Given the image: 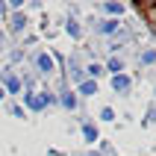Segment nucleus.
Returning a JSON list of instances; mask_svg holds the SVG:
<instances>
[{
  "instance_id": "obj_20",
  "label": "nucleus",
  "mask_w": 156,
  "mask_h": 156,
  "mask_svg": "<svg viewBox=\"0 0 156 156\" xmlns=\"http://www.w3.org/2000/svg\"><path fill=\"white\" fill-rule=\"evenodd\" d=\"M0 15H9V3H3V0H0Z\"/></svg>"
},
{
  "instance_id": "obj_2",
  "label": "nucleus",
  "mask_w": 156,
  "mask_h": 156,
  "mask_svg": "<svg viewBox=\"0 0 156 156\" xmlns=\"http://www.w3.org/2000/svg\"><path fill=\"white\" fill-rule=\"evenodd\" d=\"M35 71H38L41 77H50L53 71H56V62H53V56H47V53H35Z\"/></svg>"
},
{
  "instance_id": "obj_18",
  "label": "nucleus",
  "mask_w": 156,
  "mask_h": 156,
  "mask_svg": "<svg viewBox=\"0 0 156 156\" xmlns=\"http://www.w3.org/2000/svg\"><path fill=\"white\" fill-rule=\"evenodd\" d=\"M144 124H156V103L147 106V121H144Z\"/></svg>"
},
{
  "instance_id": "obj_15",
  "label": "nucleus",
  "mask_w": 156,
  "mask_h": 156,
  "mask_svg": "<svg viewBox=\"0 0 156 156\" xmlns=\"http://www.w3.org/2000/svg\"><path fill=\"white\" fill-rule=\"evenodd\" d=\"M35 94H38L41 106H53V103H59V97L53 94V91H47V88H44V91H35Z\"/></svg>"
},
{
  "instance_id": "obj_4",
  "label": "nucleus",
  "mask_w": 156,
  "mask_h": 156,
  "mask_svg": "<svg viewBox=\"0 0 156 156\" xmlns=\"http://www.w3.org/2000/svg\"><path fill=\"white\" fill-rule=\"evenodd\" d=\"M112 88L118 91V94H130V88H133V80L127 77V74H118V77H112Z\"/></svg>"
},
{
  "instance_id": "obj_23",
  "label": "nucleus",
  "mask_w": 156,
  "mask_h": 156,
  "mask_svg": "<svg viewBox=\"0 0 156 156\" xmlns=\"http://www.w3.org/2000/svg\"><path fill=\"white\" fill-rule=\"evenodd\" d=\"M3 97H6V91H3V88H0V100H3Z\"/></svg>"
},
{
  "instance_id": "obj_12",
  "label": "nucleus",
  "mask_w": 156,
  "mask_h": 156,
  "mask_svg": "<svg viewBox=\"0 0 156 156\" xmlns=\"http://www.w3.org/2000/svg\"><path fill=\"white\" fill-rule=\"evenodd\" d=\"M83 80H86V74H83V68H80V62L77 59H71V83H83Z\"/></svg>"
},
{
  "instance_id": "obj_13",
  "label": "nucleus",
  "mask_w": 156,
  "mask_h": 156,
  "mask_svg": "<svg viewBox=\"0 0 156 156\" xmlns=\"http://www.w3.org/2000/svg\"><path fill=\"white\" fill-rule=\"evenodd\" d=\"M65 33H68L71 38H83V27H80L74 18H68V24H65Z\"/></svg>"
},
{
  "instance_id": "obj_1",
  "label": "nucleus",
  "mask_w": 156,
  "mask_h": 156,
  "mask_svg": "<svg viewBox=\"0 0 156 156\" xmlns=\"http://www.w3.org/2000/svg\"><path fill=\"white\" fill-rule=\"evenodd\" d=\"M0 88H3L6 94H18V91H21V80L15 77V71H12V68H3V71H0Z\"/></svg>"
},
{
  "instance_id": "obj_16",
  "label": "nucleus",
  "mask_w": 156,
  "mask_h": 156,
  "mask_svg": "<svg viewBox=\"0 0 156 156\" xmlns=\"http://www.w3.org/2000/svg\"><path fill=\"white\" fill-rule=\"evenodd\" d=\"M139 65H156V47H147V50L139 56Z\"/></svg>"
},
{
  "instance_id": "obj_5",
  "label": "nucleus",
  "mask_w": 156,
  "mask_h": 156,
  "mask_svg": "<svg viewBox=\"0 0 156 156\" xmlns=\"http://www.w3.org/2000/svg\"><path fill=\"white\" fill-rule=\"evenodd\" d=\"M94 30H97V33H103V35H112V33H118V30H121V21H115V18H106V21H100Z\"/></svg>"
},
{
  "instance_id": "obj_19",
  "label": "nucleus",
  "mask_w": 156,
  "mask_h": 156,
  "mask_svg": "<svg viewBox=\"0 0 156 156\" xmlns=\"http://www.w3.org/2000/svg\"><path fill=\"white\" fill-rule=\"evenodd\" d=\"M100 156H112V144L109 141H100Z\"/></svg>"
},
{
  "instance_id": "obj_17",
  "label": "nucleus",
  "mask_w": 156,
  "mask_h": 156,
  "mask_svg": "<svg viewBox=\"0 0 156 156\" xmlns=\"http://www.w3.org/2000/svg\"><path fill=\"white\" fill-rule=\"evenodd\" d=\"M100 121H106V124L115 121V109L112 106H103V109H100Z\"/></svg>"
},
{
  "instance_id": "obj_3",
  "label": "nucleus",
  "mask_w": 156,
  "mask_h": 156,
  "mask_svg": "<svg viewBox=\"0 0 156 156\" xmlns=\"http://www.w3.org/2000/svg\"><path fill=\"white\" fill-rule=\"evenodd\" d=\"M27 30V15L24 12H12V18H9V33H24Z\"/></svg>"
},
{
  "instance_id": "obj_9",
  "label": "nucleus",
  "mask_w": 156,
  "mask_h": 156,
  "mask_svg": "<svg viewBox=\"0 0 156 156\" xmlns=\"http://www.w3.org/2000/svg\"><path fill=\"white\" fill-rule=\"evenodd\" d=\"M24 103L30 106L33 112H41V109H44V106H41V100H38V94H35V91H24Z\"/></svg>"
},
{
  "instance_id": "obj_21",
  "label": "nucleus",
  "mask_w": 156,
  "mask_h": 156,
  "mask_svg": "<svg viewBox=\"0 0 156 156\" xmlns=\"http://www.w3.org/2000/svg\"><path fill=\"white\" fill-rule=\"evenodd\" d=\"M3 44H6V33L0 30V50H3Z\"/></svg>"
},
{
  "instance_id": "obj_8",
  "label": "nucleus",
  "mask_w": 156,
  "mask_h": 156,
  "mask_svg": "<svg viewBox=\"0 0 156 156\" xmlns=\"http://www.w3.org/2000/svg\"><path fill=\"white\" fill-rule=\"evenodd\" d=\"M59 103L65 106V109H68V112H74V109H77V103H80V97L74 94V91H62V97H59Z\"/></svg>"
},
{
  "instance_id": "obj_6",
  "label": "nucleus",
  "mask_w": 156,
  "mask_h": 156,
  "mask_svg": "<svg viewBox=\"0 0 156 156\" xmlns=\"http://www.w3.org/2000/svg\"><path fill=\"white\" fill-rule=\"evenodd\" d=\"M83 74H86L88 80H94V83H97V77H103L106 71H103V65H100V62H88L86 68H83Z\"/></svg>"
},
{
  "instance_id": "obj_22",
  "label": "nucleus",
  "mask_w": 156,
  "mask_h": 156,
  "mask_svg": "<svg viewBox=\"0 0 156 156\" xmlns=\"http://www.w3.org/2000/svg\"><path fill=\"white\" fill-rule=\"evenodd\" d=\"M86 156H100V153H97V150H88V153Z\"/></svg>"
},
{
  "instance_id": "obj_14",
  "label": "nucleus",
  "mask_w": 156,
  "mask_h": 156,
  "mask_svg": "<svg viewBox=\"0 0 156 156\" xmlns=\"http://www.w3.org/2000/svg\"><path fill=\"white\" fill-rule=\"evenodd\" d=\"M103 12L115 15V21H118V18H121L124 12H127V6H124V3H103Z\"/></svg>"
},
{
  "instance_id": "obj_7",
  "label": "nucleus",
  "mask_w": 156,
  "mask_h": 156,
  "mask_svg": "<svg viewBox=\"0 0 156 156\" xmlns=\"http://www.w3.org/2000/svg\"><path fill=\"white\" fill-rule=\"evenodd\" d=\"M77 94H83V97H94L97 94V83L94 80H83L77 86Z\"/></svg>"
},
{
  "instance_id": "obj_11",
  "label": "nucleus",
  "mask_w": 156,
  "mask_h": 156,
  "mask_svg": "<svg viewBox=\"0 0 156 156\" xmlns=\"http://www.w3.org/2000/svg\"><path fill=\"white\" fill-rule=\"evenodd\" d=\"M83 136H86L88 144H94V141H100V133H97L94 124H83Z\"/></svg>"
},
{
  "instance_id": "obj_10",
  "label": "nucleus",
  "mask_w": 156,
  "mask_h": 156,
  "mask_svg": "<svg viewBox=\"0 0 156 156\" xmlns=\"http://www.w3.org/2000/svg\"><path fill=\"white\" fill-rule=\"evenodd\" d=\"M103 71H109L112 77H118V74H124V59H118V56H112V59L106 62V68Z\"/></svg>"
}]
</instances>
